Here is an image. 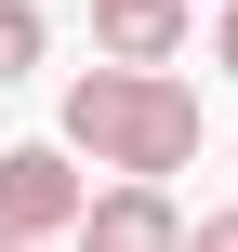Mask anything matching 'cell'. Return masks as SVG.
Returning a JSON list of instances; mask_svg holds the SVG:
<instances>
[{
  "label": "cell",
  "mask_w": 238,
  "mask_h": 252,
  "mask_svg": "<svg viewBox=\"0 0 238 252\" xmlns=\"http://www.w3.org/2000/svg\"><path fill=\"white\" fill-rule=\"evenodd\" d=\"M66 146H79L93 173H185V159H199V80L93 53V66L66 80Z\"/></svg>",
  "instance_id": "obj_1"
},
{
  "label": "cell",
  "mask_w": 238,
  "mask_h": 252,
  "mask_svg": "<svg viewBox=\"0 0 238 252\" xmlns=\"http://www.w3.org/2000/svg\"><path fill=\"white\" fill-rule=\"evenodd\" d=\"M79 252H185V213H172V173H106L79 199Z\"/></svg>",
  "instance_id": "obj_3"
},
{
  "label": "cell",
  "mask_w": 238,
  "mask_h": 252,
  "mask_svg": "<svg viewBox=\"0 0 238 252\" xmlns=\"http://www.w3.org/2000/svg\"><path fill=\"white\" fill-rule=\"evenodd\" d=\"M13 252H79V239H13Z\"/></svg>",
  "instance_id": "obj_8"
},
{
  "label": "cell",
  "mask_w": 238,
  "mask_h": 252,
  "mask_svg": "<svg viewBox=\"0 0 238 252\" xmlns=\"http://www.w3.org/2000/svg\"><path fill=\"white\" fill-rule=\"evenodd\" d=\"M40 53H53L40 0H0V93H13V80H40Z\"/></svg>",
  "instance_id": "obj_5"
},
{
  "label": "cell",
  "mask_w": 238,
  "mask_h": 252,
  "mask_svg": "<svg viewBox=\"0 0 238 252\" xmlns=\"http://www.w3.org/2000/svg\"><path fill=\"white\" fill-rule=\"evenodd\" d=\"M199 40V0H93V53H119V66H172Z\"/></svg>",
  "instance_id": "obj_4"
},
{
  "label": "cell",
  "mask_w": 238,
  "mask_h": 252,
  "mask_svg": "<svg viewBox=\"0 0 238 252\" xmlns=\"http://www.w3.org/2000/svg\"><path fill=\"white\" fill-rule=\"evenodd\" d=\"M79 199H93V173H79L66 133H53V146H0V252L13 239H66Z\"/></svg>",
  "instance_id": "obj_2"
},
{
  "label": "cell",
  "mask_w": 238,
  "mask_h": 252,
  "mask_svg": "<svg viewBox=\"0 0 238 252\" xmlns=\"http://www.w3.org/2000/svg\"><path fill=\"white\" fill-rule=\"evenodd\" d=\"M185 252H238V199H225V213H199V226H185Z\"/></svg>",
  "instance_id": "obj_6"
},
{
  "label": "cell",
  "mask_w": 238,
  "mask_h": 252,
  "mask_svg": "<svg viewBox=\"0 0 238 252\" xmlns=\"http://www.w3.org/2000/svg\"><path fill=\"white\" fill-rule=\"evenodd\" d=\"M212 66H225V80H238V0H225V13H212Z\"/></svg>",
  "instance_id": "obj_7"
}]
</instances>
